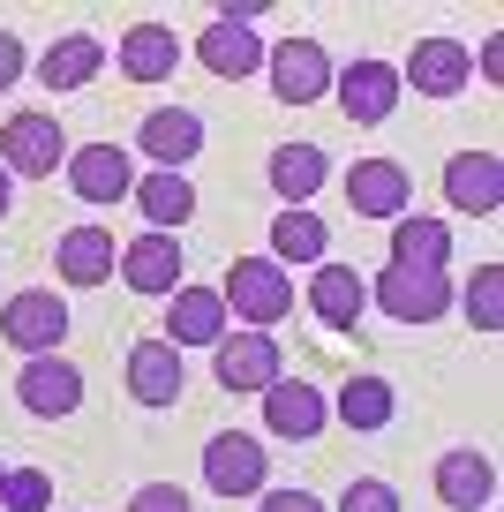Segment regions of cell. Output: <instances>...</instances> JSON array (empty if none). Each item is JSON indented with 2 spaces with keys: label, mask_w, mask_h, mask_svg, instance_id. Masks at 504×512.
Wrapping results in <instances>:
<instances>
[{
  "label": "cell",
  "mask_w": 504,
  "mask_h": 512,
  "mask_svg": "<svg viewBox=\"0 0 504 512\" xmlns=\"http://www.w3.org/2000/svg\"><path fill=\"white\" fill-rule=\"evenodd\" d=\"M219 302H226V317H241L249 332H271L279 317H294V279H286L271 256H234Z\"/></svg>",
  "instance_id": "1"
},
{
  "label": "cell",
  "mask_w": 504,
  "mask_h": 512,
  "mask_svg": "<svg viewBox=\"0 0 504 512\" xmlns=\"http://www.w3.org/2000/svg\"><path fill=\"white\" fill-rule=\"evenodd\" d=\"M0 166L8 181H53V166H68V136L53 113H8L0 128Z\"/></svg>",
  "instance_id": "2"
},
{
  "label": "cell",
  "mask_w": 504,
  "mask_h": 512,
  "mask_svg": "<svg viewBox=\"0 0 504 512\" xmlns=\"http://www.w3.org/2000/svg\"><path fill=\"white\" fill-rule=\"evenodd\" d=\"M0 339L16 354H61V339H68V302L53 287H23V294H8V309H0Z\"/></svg>",
  "instance_id": "3"
},
{
  "label": "cell",
  "mask_w": 504,
  "mask_h": 512,
  "mask_svg": "<svg viewBox=\"0 0 504 512\" xmlns=\"http://www.w3.org/2000/svg\"><path fill=\"white\" fill-rule=\"evenodd\" d=\"M204 482H211V497H256V490H271V452L249 430H219L204 445Z\"/></svg>",
  "instance_id": "4"
},
{
  "label": "cell",
  "mask_w": 504,
  "mask_h": 512,
  "mask_svg": "<svg viewBox=\"0 0 504 512\" xmlns=\"http://www.w3.org/2000/svg\"><path fill=\"white\" fill-rule=\"evenodd\" d=\"M264 76H271V98L279 106H316V98L331 91V61L316 38H279V46L264 53Z\"/></svg>",
  "instance_id": "5"
},
{
  "label": "cell",
  "mask_w": 504,
  "mask_h": 512,
  "mask_svg": "<svg viewBox=\"0 0 504 512\" xmlns=\"http://www.w3.org/2000/svg\"><path fill=\"white\" fill-rule=\"evenodd\" d=\"M331 98H339V113L354 128H377V121L399 113V68L392 61H347L331 76Z\"/></svg>",
  "instance_id": "6"
},
{
  "label": "cell",
  "mask_w": 504,
  "mask_h": 512,
  "mask_svg": "<svg viewBox=\"0 0 504 512\" xmlns=\"http://www.w3.org/2000/svg\"><path fill=\"white\" fill-rule=\"evenodd\" d=\"M474 83V53L459 46L452 31L422 38V46L407 53V68H399V91H422V98H459Z\"/></svg>",
  "instance_id": "7"
},
{
  "label": "cell",
  "mask_w": 504,
  "mask_h": 512,
  "mask_svg": "<svg viewBox=\"0 0 504 512\" xmlns=\"http://www.w3.org/2000/svg\"><path fill=\"white\" fill-rule=\"evenodd\" d=\"M136 151L158 166V174H189V159L204 151V121L189 106H151L136 121Z\"/></svg>",
  "instance_id": "8"
},
{
  "label": "cell",
  "mask_w": 504,
  "mask_h": 512,
  "mask_svg": "<svg viewBox=\"0 0 504 512\" xmlns=\"http://www.w3.org/2000/svg\"><path fill=\"white\" fill-rule=\"evenodd\" d=\"M68 189L83 204H121L136 189V151L121 144H68Z\"/></svg>",
  "instance_id": "9"
},
{
  "label": "cell",
  "mask_w": 504,
  "mask_h": 512,
  "mask_svg": "<svg viewBox=\"0 0 504 512\" xmlns=\"http://www.w3.org/2000/svg\"><path fill=\"white\" fill-rule=\"evenodd\" d=\"M256 400H264V430L286 437V445H309V437L331 422V400L316 392V384H301V377H271Z\"/></svg>",
  "instance_id": "10"
},
{
  "label": "cell",
  "mask_w": 504,
  "mask_h": 512,
  "mask_svg": "<svg viewBox=\"0 0 504 512\" xmlns=\"http://www.w3.org/2000/svg\"><path fill=\"white\" fill-rule=\"evenodd\" d=\"M347 211H354V219H384V226H392L399 211H414L407 166H399V159H354V174H347Z\"/></svg>",
  "instance_id": "11"
},
{
  "label": "cell",
  "mask_w": 504,
  "mask_h": 512,
  "mask_svg": "<svg viewBox=\"0 0 504 512\" xmlns=\"http://www.w3.org/2000/svg\"><path fill=\"white\" fill-rule=\"evenodd\" d=\"M369 302H377L392 324H437L444 309H452V279H444V272H399V264H392Z\"/></svg>",
  "instance_id": "12"
},
{
  "label": "cell",
  "mask_w": 504,
  "mask_h": 512,
  "mask_svg": "<svg viewBox=\"0 0 504 512\" xmlns=\"http://www.w3.org/2000/svg\"><path fill=\"white\" fill-rule=\"evenodd\" d=\"M16 400L31 407L38 422H61V415H76V407H83V369L68 362V354H38V362H23Z\"/></svg>",
  "instance_id": "13"
},
{
  "label": "cell",
  "mask_w": 504,
  "mask_h": 512,
  "mask_svg": "<svg viewBox=\"0 0 504 512\" xmlns=\"http://www.w3.org/2000/svg\"><path fill=\"white\" fill-rule=\"evenodd\" d=\"M211 377H219V392H264L279 377V339L271 332H226L211 347Z\"/></svg>",
  "instance_id": "14"
},
{
  "label": "cell",
  "mask_w": 504,
  "mask_h": 512,
  "mask_svg": "<svg viewBox=\"0 0 504 512\" xmlns=\"http://www.w3.org/2000/svg\"><path fill=\"white\" fill-rule=\"evenodd\" d=\"M113 272L128 279V294H151V302H166V294L181 287V241L174 234H136V241H121V264Z\"/></svg>",
  "instance_id": "15"
},
{
  "label": "cell",
  "mask_w": 504,
  "mask_h": 512,
  "mask_svg": "<svg viewBox=\"0 0 504 512\" xmlns=\"http://www.w3.org/2000/svg\"><path fill=\"white\" fill-rule=\"evenodd\" d=\"M234 332L219 287H174L166 294V347H219Z\"/></svg>",
  "instance_id": "16"
},
{
  "label": "cell",
  "mask_w": 504,
  "mask_h": 512,
  "mask_svg": "<svg viewBox=\"0 0 504 512\" xmlns=\"http://www.w3.org/2000/svg\"><path fill=\"white\" fill-rule=\"evenodd\" d=\"M181 392H189L181 347H166V339H136V347H128V400H136V407H174Z\"/></svg>",
  "instance_id": "17"
},
{
  "label": "cell",
  "mask_w": 504,
  "mask_h": 512,
  "mask_svg": "<svg viewBox=\"0 0 504 512\" xmlns=\"http://www.w3.org/2000/svg\"><path fill=\"white\" fill-rule=\"evenodd\" d=\"M444 204L489 219V211L504 204V159L497 151H452V166H444Z\"/></svg>",
  "instance_id": "18"
},
{
  "label": "cell",
  "mask_w": 504,
  "mask_h": 512,
  "mask_svg": "<svg viewBox=\"0 0 504 512\" xmlns=\"http://www.w3.org/2000/svg\"><path fill=\"white\" fill-rule=\"evenodd\" d=\"M113 68H121L128 83H174V68H181V38L166 31V23H128L121 46H113Z\"/></svg>",
  "instance_id": "19"
},
{
  "label": "cell",
  "mask_w": 504,
  "mask_h": 512,
  "mask_svg": "<svg viewBox=\"0 0 504 512\" xmlns=\"http://www.w3.org/2000/svg\"><path fill=\"white\" fill-rule=\"evenodd\" d=\"M264 53H271V46H264L241 16H211V31L196 38V61H204L211 76H226V83L256 76V68H264Z\"/></svg>",
  "instance_id": "20"
},
{
  "label": "cell",
  "mask_w": 504,
  "mask_h": 512,
  "mask_svg": "<svg viewBox=\"0 0 504 512\" xmlns=\"http://www.w3.org/2000/svg\"><path fill=\"white\" fill-rule=\"evenodd\" d=\"M113 264H121V249H113L106 226H68V234L53 241V272H61V287H106Z\"/></svg>",
  "instance_id": "21"
},
{
  "label": "cell",
  "mask_w": 504,
  "mask_h": 512,
  "mask_svg": "<svg viewBox=\"0 0 504 512\" xmlns=\"http://www.w3.org/2000/svg\"><path fill=\"white\" fill-rule=\"evenodd\" d=\"M437 497L452 512H489V497H497V467H489V452H474V445L437 452Z\"/></svg>",
  "instance_id": "22"
},
{
  "label": "cell",
  "mask_w": 504,
  "mask_h": 512,
  "mask_svg": "<svg viewBox=\"0 0 504 512\" xmlns=\"http://www.w3.org/2000/svg\"><path fill=\"white\" fill-rule=\"evenodd\" d=\"M309 309L331 324V332H354L362 324V309H369V287H362V272L354 264H309Z\"/></svg>",
  "instance_id": "23"
},
{
  "label": "cell",
  "mask_w": 504,
  "mask_h": 512,
  "mask_svg": "<svg viewBox=\"0 0 504 512\" xmlns=\"http://www.w3.org/2000/svg\"><path fill=\"white\" fill-rule=\"evenodd\" d=\"M98 68H106V38L98 31H61L38 53V83H46V91H83Z\"/></svg>",
  "instance_id": "24"
},
{
  "label": "cell",
  "mask_w": 504,
  "mask_h": 512,
  "mask_svg": "<svg viewBox=\"0 0 504 512\" xmlns=\"http://www.w3.org/2000/svg\"><path fill=\"white\" fill-rule=\"evenodd\" d=\"M392 264L399 272H444L452 264V226L429 211H399L392 219Z\"/></svg>",
  "instance_id": "25"
},
{
  "label": "cell",
  "mask_w": 504,
  "mask_h": 512,
  "mask_svg": "<svg viewBox=\"0 0 504 512\" xmlns=\"http://www.w3.org/2000/svg\"><path fill=\"white\" fill-rule=\"evenodd\" d=\"M128 204L151 219V234H174V226H189L196 219V181L189 174H136V189H128Z\"/></svg>",
  "instance_id": "26"
},
{
  "label": "cell",
  "mask_w": 504,
  "mask_h": 512,
  "mask_svg": "<svg viewBox=\"0 0 504 512\" xmlns=\"http://www.w3.org/2000/svg\"><path fill=\"white\" fill-rule=\"evenodd\" d=\"M324 174H331L324 144H279V151H271V166H264L271 196H279L286 211H294V204H309V196L324 189Z\"/></svg>",
  "instance_id": "27"
},
{
  "label": "cell",
  "mask_w": 504,
  "mask_h": 512,
  "mask_svg": "<svg viewBox=\"0 0 504 512\" xmlns=\"http://www.w3.org/2000/svg\"><path fill=\"white\" fill-rule=\"evenodd\" d=\"M264 256L279 264V272H286V264H324V256H331V226L316 219L309 204H294V211L271 219V249Z\"/></svg>",
  "instance_id": "28"
},
{
  "label": "cell",
  "mask_w": 504,
  "mask_h": 512,
  "mask_svg": "<svg viewBox=\"0 0 504 512\" xmlns=\"http://www.w3.org/2000/svg\"><path fill=\"white\" fill-rule=\"evenodd\" d=\"M331 415L347 422V430H392V415H399V392H392V377H347L339 384V400H331Z\"/></svg>",
  "instance_id": "29"
},
{
  "label": "cell",
  "mask_w": 504,
  "mask_h": 512,
  "mask_svg": "<svg viewBox=\"0 0 504 512\" xmlns=\"http://www.w3.org/2000/svg\"><path fill=\"white\" fill-rule=\"evenodd\" d=\"M0 512H53V475L46 467H8L0 475Z\"/></svg>",
  "instance_id": "30"
},
{
  "label": "cell",
  "mask_w": 504,
  "mask_h": 512,
  "mask_svg": "<svg viewBox=\"0 0 504 512\" xmlns=\"http://www.w3.org/2000/svg\"><path fill=\"white\" fill-rule=\"evenodd\" d=\"M467 324H474V332H504V264H482V272H474Z\"/></svg>",
  "instance_id": "31"
},
{
  "label": "cell",
  "mask_w": 504,
  "mask_h": 512,
  "mask_svg": "<svg viewBox=\"0 0 504 512\" xmlns=\"http://www.w3.org/2000/svg\"><path fill=\"white\" fill-rule=\"evenodd\" d=\"M339 512H399V490H392V482H377V475H354L347 497H339Z\"/></svg>",
  "instance_id": "32"
},
{
  "label": "cell",
  "mask_w": 504,
  "mask_h": 512,
  "mask_svg": "<svg viewBox=\"0 0 504 512\" xmlns=\"http://www.w3.org/2000/svg\"><path fill=\"white\" fill-rule=\"evenodd\" d=\"M128 512H189V497H181L174 482H143V490L128 497Z\"/></svg>",
  "instance_id": "33"
},
{
  "label": "cell",
  "mask_w": 504,
  "mask_h": 512,
  "mask_svg": "<svg viewBox=\"0 0 504 512\" xmlns=\"http://www.w3.org/2000/svg\"><path fill=\"white\" fill-rule=\"evenodd\" d=\"M256 512H324V497H309V490H256Z\"/></svg>",
  "instance_id": "34"
},
{
  "label": "cell",
  "mask_w": 504,
  "mask_h": 512,
  "mask_svg": "<svg viewBox=\"0 0 504 512\" xmlns=\"http://www.w3.org/2000/svg\"><path fill=\"white\" fill-rule=\"evenodd\" d=\"M31 68V53H23V38L16 31H0V91H16V76Z\"/></svg>",
  "instance_id": "35"
},
{
  "label": "cell",
  "mask_w": 504,
  "mask_h": 512,
  "mask_svg": "<svg viewBox=\"0 0 504 512\" xmlns=\"http://www.w3.org/2000/svg\"><path fill=\"white\" fill-rule=\"evenodd\" d=\"M8 189H16V181H8V166H0V219H8Z\"/></svg>",
  "instance_id": "36"
},
{
  "label": "cell",
  "mask_w": 504,
  "mask_h": 512,
  "mask_svg": "<svg viewBox=\"0 0 504 512\" xmlns=\"http://www.w3.org/2000/svg\"><path fill=\"white\" fill-rule=\"evenodd\" d=\"M0 475H8V467H0Z\"/></svg>",
  "instance_id": "37"
}]
</instances>
